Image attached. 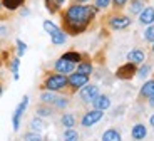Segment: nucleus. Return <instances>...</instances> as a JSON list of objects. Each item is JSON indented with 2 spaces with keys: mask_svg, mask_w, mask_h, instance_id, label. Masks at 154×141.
Masks as SVG:
<instances>
[{
  "mask_svg": "<svg viewBox=\"0 0 154 141\" xmlns=\"http://www.w3.org/2000/svg\"><path fill=\"white\" fill-rule=\"evenodd\" d=\"M99 8L96 5H85V4H75L66 8L62 14V22H64V30L69 35H77L84 32L89 27V24L97 15Z\"/></svg>",
  "mask_w": 154,
  "mask_h": 141,
  "instance_id": "f257e3e1",
  "label": "nucleus"
},
{
  "mask_svg": "<svg viewBox=\"0 0 154 141\" xmlns=\"http://www.w3.org/2000/svg\"><path fill=\"white\" fill-rule=\"evenodd\" d=\"M66 86H69V79H67L64 74H60V72L50 74V76L44 81V88H45L47 91L57 92V91H60V89H64Z\"/></svg>",
  "mask_w": 154,
  "mask_h": 141,
  "instance_id": "f03ea898",
  "label": "nucleus"
},
{
  "mask_svg": "<svg viewBox=\"0 0 154 141\" xmlns=\"http://www.w3.org/2000/svg\"><path fill=\"white\" fill-rule=\"evenodd\" d=\"M132 24V20L127 15H122V14H116V15H111L107 19V25L111 27L112 30H124Z\"/></svg>",
  "mask_w": 154,
  "mask_h": 141,
  "instance_id": "7ed1b4c3",
  "label": "nucleus"
},
{
  "mask_svg": "<svg viewBox=\"0 0 154 141\" xmlns=\"http://www.w3.org/2000/svg\"><path fill=\"white\" fill-rule=\"evenodd\" d=\"M102 116H104V111L100 109H92V111H87L84 116H82L81 119V124L84 126V128H91V126L97 124V123L102 119Z\"/></svg>",
  "mask_w": 154,
  "mask_h": 141,
  "instance_id": "20e7f679",
  "label": "nucleus"
},
{
  "mask_svg": "<svg viewBox=\"0 0 154 141\" xmlns=\"http://www.w3.org/2000/svg\"><path fill=\"white\" fill-rule=\"evenodd\" d=\"M99 94H100V92H99V88H97V86H94V84H85L84 88H81L79 98H81L84 103L91 104Z\"/></svg>",
  "mask_w": 154,
  "mask_h": 141,
  "instance_id": "39448f33",
  "label": "nucleus"
},
{
  "mask_svg": "<svg viewBox=\"0 0 154 141\" xmlns=\"http://www.w3.org/2000/svg\"><path fill=\"white\" fill-rule=\"evenodd\" d=\"M27 106H29V96H23L22 101H20V104L17 106L15 113H14V116H12V124H14V130L15 131H19L20 119H22V116H23V113H25V109H27Z\"/></svg>",
  "mask_w": 154,
  "mask_h": 141,
  "instance_id": "423d86ee",
  "label": "nucleus"
},
{
  "mask_svg": "<svg viewBox=\"0 0 154 141\" xmlns=\"http://www.w3.org/2000/svg\"><path fill=\"white\" fill-rule=\"evenodd\" d=\"M67 79H69V86L74 91H77V89L84 88L85 84H89V76L81 74V72H70V76Z\"/></svg>",
  "mask_w": 154,
  "mask_h": 141,
  "instance_id": "0eeeda50",
  "label": "nucleus"
},
{
  "mask_svg": "<svg viewBox=\"0 0 154 141\" xmlns=\"http://www.w3.org/2000/svg\"><path fill=\"white\" fill-rule=\"evenodd\" d=\"M54 69L55 72H60V74H70L75 71V62L72 61H67V59L60 57L54 62Z\"/></svg>",
  "mask_w": 154,
  "mask_h": 141,
  "instance_id": "6e6552de",
  "label": "nucleus"
},
{
  "mask_svg": "<svg viewBox=\"0 0 154 141\" xmlns=\"http://www.w3.org/2000/svg\"><path fill=\"white\" fill-rule=\"evenodd\" d=\"M136 72H137V66L132 64V62H126L124 66H121L117 69L116 76L119 77V79H131V77L136 76Z\"/></svg>",
  "mask_w": 154,
  "mask_h": 141,
  "instance_id": "1a4fd4ad",
  "label": "nucleus"
},
{
  "mask_svg": "<svg viewBox=\"0 0 154 141\" xmlns=\"http://www.w3.org/2000/svg\"><path fill=\"white\" fill-rule=\"evenodd\" d=\"M139 24L143 25H152L154 24V7H144L139 14Z\"/></svg>",
  "mask_w": 154,
  "mask_h": 141,
  "instance_id": "9d476101",
  "label": "nucleus"
},
{
  "mask_svg": "<svg viewBox=\"0 0 154 141\" xmlns=\"http://www.w3.org/2000/svg\"><path fill=\"white\" fill-rule=\"evenodd\" d=\"M91 104L94 106V109L106 111V109H109V107H111V98H109V96H106V94H99Z\"/></svg>",
  "mask_w": 154,
  "mask_h": 141,
  "instance_id": "9b49d317",
  "label": "nucleus"
},
{
  "mask_svg": "<svg viewBox=\"0 0 154 141\" xmlns=\"http://www.w3.org/2000/svg\"><path fill=\"white\" fill-rule=\"evenodd\" d=\"M144 59H146V52H144L143 49H132V50H129V54H127V61L132 62V64H136V66L143 64Z\"/></svg>",
  "mask_w": 154,
  "mask_h": 141,
  "instance_id": "f8f14e48",
  "label": "nucleus"
},
{
  "mask_svg": "<svg viewBox=\"0 0 154 141\" xmlns=\"http://www.w3.org/2000/svg\"><path fill=\"white\" fill-rule=\"evenodd\" d=\"M146 134H147V130H146V126L144 124H134L132 126V131H131V136H132V139L134 141H141V139H144L146 138Z\"/></svg>",
  "mask_w": 154,
  "mask_h": 141,
  "instance_id": "ddd939ff",
  "label": "nucleus"
},
{
  "mask_svg": "<svg viewBox=\"0 0 154 141\" xmlns=\"http://www.w3.org/2000/svg\"><path fill=\"white\" fill-rule=\"evenodd\" d=\"M67 32L66 30H60V29H59V30H55L54 34H50V40H52V44H54V46H62V44H66L67 42Z\"/></svg>",
  "mask_w": 154,
  "mask_h": 141,
  "instance_id": "4468645a",
  "label": "nucleus"
},
{
  "mask_svg": "<svg viewBox=\"0 0 154 141\" xmlns=\"http://www.w3.org/2000/svg\"><path fill=\"white\" fill-rule=\"evenodd\" d=\"M44 4H45V8L50 14H57L62 8V5L66 4V0H44Z\"/></svg>",
  "mask_w": 154,
  "mask_h": 141,
  "instance_id": "2eb2a0df",
  "label": "nucleus"
},
{
  "mask_svg": "<svg viewBox=\"0 0 154 141\" xmlns=\"http://www.w3.org/2000/svg\"><path fill=\"white\" fill-rule=\"evenodd\" d=\"M25 4V0H2V5H4V8H7V10L14 12V10H19L22 5Z\"/></svg>",
  "mask_w": 154,
  "mask_h": 141,
  "instance_id": "dca6fc26",
  "label": "nucleus"
},
{
  "mask_svg": "<svg viewBox=\"0 0 154 141\" xmlns=\"http://www.w3.org/2000/svg\"><path fill=\"white\" fill-rule=\"evenodd\" d=\"M100 141H122V136H121V133L117 130H107L104 131Z\"/></svg>",
  "mask_w": 154,
  "mask_h": 141,
  "instance_id": "f3484780",
  "label": "nucleus"
},
{
  "mask_svg": "<svg viewBox=\"0 0 154 141\" xmlns=\"http://www.w3.org/2000/svg\"><path fill=\"white\" fill-rule=\"evenodd\" d=\"M131 5H129V12L134 14V15H139L144 8V0H129Z\"/></svg>",
  "mask_w": 154,
  "mask_h": 141,
  "instance_id": "a211bd4d",
  "label": "nucleus"
},
{
  "mask_svg": "<svg viewBox=\"0 0 154 141\" xmlns=\"http://www.w3.org/2000/svg\"><path fill=\"white\" fill-rule=\"evenodd\" d=\"M57 96L59 94H55L54 91H47V92H42V94H40V101H42L44 104L52 106V104H54V101L57 99Z\"/></svg>",
  "mask_w": 154,
  "mask_h": 141,
  "instance_id": "6ab92c4d",
  "label": "nucleus"
},
{
  "mask_svg": "<svg viewBox=\"0 0 154 141\" xmlns=\"http://www.w3.org/2000/svg\"><path fill=\"white\" fill-rule=\"evenodd\" d=\"M30 130L32 131H37V133H40L42 130H45V123L42 121L40 116H37V118H34L30 121Z\"/></svg>",
  "mask_w": 154,
  "mask_h": 141,
  "instance_id": "aec40b11",
  "label": "nucleus"
},
{
  "mask_svg": "<svg viewBox=\"0 0 154 141\" xmlns=\"http://www.w3.org/2000/svg\"><path fill=\"white\" fill-rule=\"evenodd\" d=\"M62 139L64 141H79V133H77L74 128H66Z\"/></svg>",
  "mask_w": 154,
  "mask_h": 141,
  "instance_id": "412c9836",
  "label": "nucleus"
},
{
  "mask_svg": "<svg viewBox=\"0 0 154 141\" xmlns=\"http://www.w3.org/2000/svg\"><path fill=\"white\" fill-rule=\"evenodd\" d=\"M75 67H77V72L85 74V76H91V72H92V64H91V62H82L81 61Z\"/></svg>",
  "mask_w": 154,
  "mask_h": 141,
  "instance_id": "4be33fe9",
  "label": "nucleus"
},
{
  "mask_svg": "<svg viewBox=\"0 0 154 141\" xmlns=\"http://www.w3.org/2000/svg\"><path fill=\"white\" fill-rule=\"evenodd\" d=\"M67 106H69V99H67L66 96H57V99H55L54 104H52L54 109H66Z\"/></svg>",
  "mask_w": 154,
  "mask_h": 141,
  "instance_id": "5701e85b",
  "label": "nucleus"
},
{
  "mask_svg": "<svg viewBox=\"0 0 154 141\" xmlns=\"http://www.w3.org/2000/svg\"><path fill=\"white\" fill-rule=\"evenodd\" d=\"M52 113H54V109L49 104H42L37 107V116H40V118H49V116H52Z\"/></svg>",
  "mask_w": 154,
  "mask_h": 141,
  "instance_id": "b1692460",
  "label": "nucleus"
},
{
  "mask_svg": "<svg viewBox=\"0 0 154 141\" xmlns=\"http://www.w3.org/2000/svg\"><path fill=\"white\" fill-rule=\"evenodd\" d=\"M152 92H154V79L152 81H147L143 88H141V96H143V98H149Z\"/></svg>",
  "mask_w": 154,
  "mask_h": 141,
  "instance_id": "393cba45",
  "label": "nucleus"
},
{
  "mask_svg": "<svg viewBox=\"0 0 154 141\" xmlns=\"http://www.w3.org/2000/svg\"><path fill=\"white\" fill-rule=\"evenodd\" d=\"M60 123L64 128H74L75 126V118H74V114H64L60 118Z\"/></svg>",
  "mask_w": 154,
  "mask_h": 141,
  "instance_id": "a878e982",
  "label": "nucleus"
},
{
  "mask_svg": "<svg viewBox=\"0 0 154 141\" xmlns=\"http://www.w3.org/2000/svg\"><path fill=\"white\" fill-rule=\"evenodd\" d=\"M149 72H151V66H149V64H143L141 67L137 69L136 76H137L139 79H146V77L149 76Z\"/></svg>",
  "mask_w": 154,
  "mask_h": 141,
  "instance_id": "bb28decb",
  "label": "nucleus"
},
{
  "mask_svg": "<svg viewBox=\"0 0 154 141\" xmlns=\"http://www.w3.org/2000/svg\"><path fill=\"white\" fill-rule=\"evenodd\" d=\"M23 141H44L42 134L37 133V131H29V133L23 134Z\"/></svg>",
  "mask_w": 154,
  "mask_h": 141,
  "instance_id": "cd10ccee",
  "label": "nucleus"
},
{
  "mask_svg": "<svg viewBox=\"0 0 154 141\" xmlns=\"http://www.w3.org/2000/svg\"><path fill=\"white\" fill-rule=\"evenodd\" d=\"M19 67H20L19 57H14L10 61V69H12V72H14V79L15 81H19Z\"/></svg>",
  "mask_w": 154,
  "mask_h": 141,
  "instance_id": "c85d7f7f",
  "label": "nucleus"
},
{
  "mask_svg": "<svg viewBox=\"0 0 154 141\" xmlns=\"http://www.w3.org/2000/svg\"><path fill=\"white\" fill-rule=\"evenodd\" d=\"M44 30L50 35V34H54L55 30H59V25H57V24H54L52 20H44Z\"/></svg>",
  "mask_w": 154,
  "mask_h": 141,
  "instance_id": "c756f323",
  "label": "nucleus"
},
{
  "mask_svg": "<svg viewBox=\"0 0 154 141\" xmlns=\"http://www.w3.org/2000/svg\"><path fill=\"white\" fill-rule=\"evenodd\" d=\"M64 59H67V61H72V62H75V64H79V62L82 61V56L79 52H66L64 56H62Z\"/></svg>",
  "mask_w": 154,
  "mask_h": 141,
  "instance_id": "7c9ffc66",
  "label": "nucleus"
},
{
  "mask_svg": "<svg viewBox=\"0 0 154 141\" xmlns=\"http://www.w3.org/2000/svg\"><path fill=\"white\" fill-rule=\"evenodd\" d=\"M144 40L154 44V24H152V25H147L146 32H144Z\"/></svg>",
  "mask_w": 154,
  "mask_h": 141,
  "instance_id": "2f4dec72",
  "label": "nucleus"
},
{
  "mask_svg": "<svg viewBox=\"0 0 154 141\" xmlns=\"http://www.w3.org/2000/svg\"><path fill=\"white\" fill-rule=\"evenodd\" d=\"M17 56H23V54H25V50H27V44H25V42H22L20 40V39H17Z\"/></svg>",
  "mask_w": 154,
  "mask_h": 141,
  "instance_id": "473e14b6",
  "label": "nucleus"
},
{
  "mask_svg": "<svg viewBox=\"0 0 154 141\" xmlns=\"http://www.w3.org/2000/svg\"><path fill=\"white\" fill-rule=\"evenodd\" d=\"M111 4H112V0H94V5H96L99 10H104V8H107Z\"/></svg>",
  "mask_w": 154,
  "mask_h": 141,
  "instance_id": "72a5a7b5",
  "label": "nucleus"
},
{
  "mask_svg": "<svg viewBox=\"0 0 154 141\" xmlns=\"http://www.w3.org/2000/svg\"><path fill=\"white\" fill-rule=\"evenodd\" d=\"M127 2H129V0H112V5H114L116 8H122Z\"/></svg>",
  "mask_w": 154,
  "mask_h": 141,
  "instance_id": "f704fd0d",
  "label": "nucleus"
},
{
  "mask_svg": "<svg viewBox=\"0 0 154 141\" xmlns=\"http://www.w3.org/2000/svg\"><path fill=\"white\" fill-rule=\"evenodd\" d=\"M7 35H8V27L0 24V37H7Z\"/></svg>",
  "mask_w": 154,
  "mask_h": 141,
  "instance_id": "c9c22d12",
  "label": "nucleus"
},
{
  "mask_svg": "<svg viewBox=\"0 0 154 141\" xmlns=\"http://www.w3.org/2000/svg\"><path fill=\"white\" fill-rule=\"evenodd\" d=\"M149 104H151V106L154 107V92H152V94L149 96Z\"/></svg>",
  "mask_w": 154,
  "mask_h": 141,
  "instance_id": "e433bc0d",
  "label": "nucleus"
},
{
  "mask_svg": "<svg viewBox=\"0 0 154 141\" xmlns=\"http://www.w3.org/2000/svg\"><path fill=\"white\" fill-rule=\"evenodd\" d=\"M74 2H75V4H87L89 0H74Z\"/></svg>",
  "mask_w": 154,
  "mask_h": 141,
  "instance_id": "4c0bfd02",
  "label": "nucleus"
},
{
  "mask_svg": "<svg viewBox=\"0 0 154 141\" xmlns=\"http://www.w3.org/2000/svg\"><path fill=\"white\" fill-rule=\"evenodd\" d=\"M149 124H151V126H152V128H154V114H152V116H151V118H149Z\"/></svg>",
  "mask_w": 154,
  "mask_h": 141,
  "instance_id": "58836bf2",
  "label": "nucleus"
},
{
  "mask_svg": "<svg viewBox=\"0 0 154 141\" xmlns=\"http://www.w3.org/2000/svg\"><path fill=\"white\" fill-rule=\"evenodd\" d=\"M4 94V88H2V86H0V96Z\"/></svg>",
  "mask_w": 154,
  "mask_h": 141,
  "instance_id": "ea45409f",
  "label": "nucleus"
},
{
  "mask_svg": "<svg viewBox=\"0 0 154 141\" xmlns=\"http://www.w3.org/2000/svg\"><path fill=\"white\" fill-rule=\"evenodd\" d=\"M2 8H4V5H2V0H0V10H2Z\"/></svg>",
  "mask_w": 154,
  "mask_h": 141,
  "instance_id": "a19ab883",
  "label": "nucleus"
},
{
  "mask_svg": "<svg viewBox=\"0 0 154 141\" xmlns=\"http://www.w3.org/2000/svg\"><path fill=\"white\" fill-rule=\"evenodd\" d=\"M152 52H154V44H152Z\"/></svg>",
  "mask_w": 154,
  "mask_h": 141,
  "instance_id": "79ce46f5",
  "label": "nucleus"
}]
</instances>
